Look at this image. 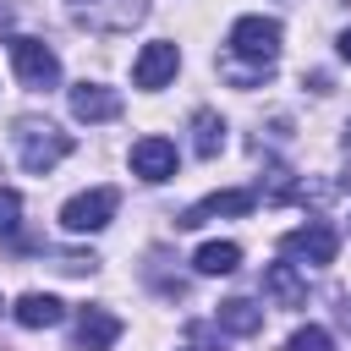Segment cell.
<instances>
[{
  "instance_id": "obj_1",
  "label": "cell",
  "mask_w": 351,
  "mask_h": 351,
  "mask_svg": "<svg viewBox=\"0 0 351 351\" xmlns=\"http://www.w3.org/2000/svg\"><path fill=\"white\" fill-rule=\"evenodd\" d=\"M11 143H16V159H22V170L27 176H49L77 143H71V132H60V126H49V121H16L11 126Z\"/></svg>"
},
{
  "instance_id": "obj_2",
  "label": "cell",
  "mask_w": 351,
  "mask_h": 351,
  "mask_svg": "<svg viewBox=\"0 0 351 351\" xmlns=\"http://www.w3.org/2000/svg\"><path fill=\"white\" fill-rule=\"evenodd\" d=\"M66 11L88 33H132L148 16V0H66Z\"/></svg>"
},
{
  "instance_id": "obj_3",
  "label": "cell",
  "mask_w": 351,
  "mask_h": 351,
  "mask_svg": "<svg viewBox=\"0 0 351 351\" xmlns=\"http://www.w3.org/2000/svg\"><path fill=\"white\" fill-rule=\"evenodd\" d=\"M280 252H285L296 269H324V263H335V252H340V230H335L329 219L296 225V230L280 236Z\"/></svg>"
},
{
  "instance_id": "obj_4",
  "label": "cell",
  "mask_w": 351,
  "mask_h": 351,
  "mask_svg": "<svg viewBox=\"0 0 351 351\" xmlns=\"http://www.w3.org/2000/svg\"><path fill=\"white\" fill-rule=\"evenodd\" d=\"M225 44L247 66H274V55H280V22L274 16H236Z\"/></svg>"
},
{
  "instance_id": "obj_5",
  "label": "cell",
  "mask_w": 351,
  "mask_h": 351,
  "mask_svg": "<svg viewBox=\"0 0 351 351\" xmlns=\"http://www.w3.org/2000/svg\"><path fill=\"white\" fill-rule=\"evenodd\" d=\"M115 208H121V192H115V186H88V192H77V197L60 208V225H66L71 236H88V230H104V225L115 219Z\"/></svg>"
},
{
  "instance_id": "obj_6",
  "label": "cell",
  "mask_w": 351,
  "mask_h": 351,
  "mask_svg": "<svg viewBox=\"0 0 351 351\" xmlns=\"http://www.w3.org/2000/svg\"><path fill=\"white\" fill-rule=\"evenodd\" d=\"M11 66H16L22 88H55V82H60V55H55L44 38L16 33V38H11Z\"/></svg>"
},
{
  "instance_id": "obj_7",
  "label": "cell",
  "mask_w": 351,
  "mask_h": 351,
  "mask_svg": "<svg viewBox=\"0 0 351 351\" xmlns=\"http://www.w3.org/2000/svg\"><path fill=\"white\" fill-rule=\"evenodd\" d=\"M252 208H258V192H252V186H230V192L197 197L176 225H181V230H197V225H208V219H219V214H252Z\"/></svg>"
},
{
  "instance_id": "obj_8",
  "label": "cell",
  "mask_w": 351,
  "mask_h": 351,
  "mask_svg": "<svg viewBox=\"0 0 351 351\" xmlns=\"http://www.w3.org/2000/svg\"><path fill=\"white\" fill-rule=\"evenodd\" d=\"M176 71H181V49H176L170 38L143 44V55L132 60V82H137V88H148V93H154V88H165Z\"/></svg>"
},
{
  "instance_id": "obj_9",
  "label": "cell",
  "mask_w": 351,
  "mask_h": 351,
  "mask_svg": "<svg viewBox=\"0 0 351 351\" xmlns=\"http://www.w3.org/2000/svg\"><path fill=\"white\" fill-rule=\"evenodd\" d=\"M132 176H143V181H170L176 176V143L170 137H137L132 143Z\"/></svg>"
},
{
  "instance_id": "obj_10",
  "label": "cell",
  "mask_w": 351,
  "mask_h": 351,
  "mask_svg": "<svg viewBox=\"0 0 351 351\" xmlns=\"http://www.w3.org/2000/svg\"><path fill=\"white\" fill-rule=\"evenodd\" d=\"M71 115L88 121V126L115 121V115H121V93L104 88V82H77V88H71Z\"/></svg>"
},
{
  "instance_id": "obj_11",
  "label": "cell",
  "mask_w": 351,
  "mask_h": 351,
  "mask_svg": "<svg viewBox=\"0 0 351 351\" xmlns=\"http://www.w3.org/2000/svg\"><path fill=\"white\" fill-rule=\"evenodd\" d=\"M121 340V318L110 307H82L77 313V351H110Z\"/></svg>"
},
{
  "instance_id": "obj_12",
  "label": "cell",
  "mask_w": 351,
  "mask_h": 351,
  "mask_svg": "<svg viewBox=\"0 0 351 351\" xmlns=\"http://www.w3.org/2000/svg\"><path fill=\"white\" fill-rule=\"evenodd\" d=\"M11 318H16L22 329H55V324L66 318V302H60V296H49V291H27V296H16Z\"/></svg>"
},
{
  "instance_id": "obj_13",
  "label": "cell",
  "mask_w": 351,
  "mask_h": 351,
  "mask_svg": "<svg viewBox=\"0 0 351 351\" xmlns=\"http://www.w3.org/2000/svg\"><path fill=\"white\" fill-rule=\"evenodd\" d=\"M214 324H219L225 335L247 340V335H258V329H263V307H258V302H247V296H230V302H219Z\"/></svg>"
},
{
  "instance_id": "obj_14",
  "label": "cell",
  "mask_w": 351,
  "mask_h": 351,
  "mask_svg": "<svg viewBox=\"0 0 351 351\" xmlns=\"http://www.w3.org/2000/svg\"><path fill=\"white\" fill-rule=\"evenodd\" d=\"M263 291H269L280 307H302V302H307V280L296 274V263H269V269H263Z\"/></svg>"
},
{
  "instance_id": "obj_15",
  "label": "cell",
  "mask_w": 351,
  "mask_h": 351,
  "mask_svg": "<svg viewBox=\"0 0 351 351\" xmlns=\"http://www.w3.org/2000/svg\"><path fill=\"white\" fill-rule=\"evenodd\" d=\"M236 263H241V247L236 241H203L197 258H192L197 274H236Z\"/></svg>"
},
{
  "instance_id": "obj_16",
  "label": "cell",
  "mask_w": 351,
  "mask_h": 351,
  "mask_svg": "<svg viewBox=\"0 0 351 351\" xmlns=\"http://www.w3.org/2000/svg\"><path fill=\"white\" fill-rule=\"evenodd\" d=\"M192 148H197V159H214L225 148V121L214 110H197L192 115Z\"/></svg>"
},
{
  "instance_id": "obj_17",
  "label": "cell",
  "mask_w": 351,
  "mask_h": 351,
  "mask_svg": "<svg viewBox=\"0 0 351 351\" xmlns=\"http://www.w3.org/2000/svg\"><path fill=\"white\" fill-rule=\"evenodd\" d=\"M285 351H335V340H329V329L307 324V329H296V335L285 340Z\"/></svg>"
},
{
  "instance_id": "obj_18",
  "label": "cell",
  "mask_w": 351,
  "mask_h": 351,
  "mask_svg": "<svg viewBox=\"0 0 351 351\" xmlns=\"http://www.w3.org/2000/svg\"><path fill=\"white\" fill-rule=\"evenodd\" d=\"M22 225V197L11 186H0V230H16Z\"/></svg>"
},
{
  "instance_id": "obj_19",
  "label": "cell",
  "mask_w": 351,
  "mask_h": 351,
  "mask_svg": "<svg viewBox=\"0 0 351 351\" xmlns=\"http://www.w3.org/2000/svg\"><path fill=\"white\" fill-rule=\"evenodd\" d=\"M340 60H351V27L340 33Z\"/></svg>"
},
{
  "instance_id": "obj_20",
  "label": "cell",
  "mask_w": 351,
  "mask_h": 351,
  "mask_svg": "<svg viewBox=\"0 0 351 351\" xmlns=\"http://www.w3.org/2000/svg\"><path fill=\"white\" fill-rule=\"evenodd\" d=\"M5 27H11V5L0 0V33H5Z\"/></svg>"
},
{
  "instance_id": "obj_21",
  "label": "cell",
  "mask_w": 351,
  "mask_h": 351,
  "mask_svg": "<svg viewBox=\"0 0 351 351\" xmlns=\"http://www.w3.org/2000/svg\"><path fill=\"white\" fill-rule=\"evenodd\" d=\"M346 143H351V121H346Z\"/></svg>"
},
{
  "instance_id": "obj_22",
  "label": "cell",
  "mask_w": 351,
  "mask_h": 351,
  "mask_svg": "<svg viewBox=\"0 0 351 351\" xmlns=\"http://www.w3.org/2000/svg\"><path fill=\"white\" fill-rule=\"evenodd\" d=\"M186 351H192V346H186Z\"/></svg>"
}]
</instances>
